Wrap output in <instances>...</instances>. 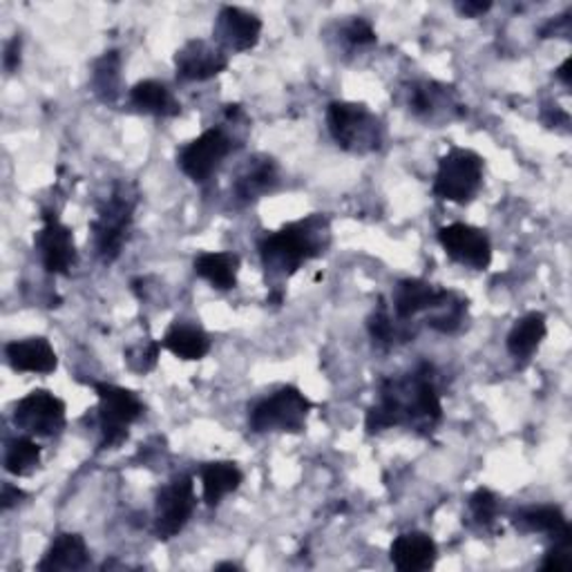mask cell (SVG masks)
I'll use <instances>...</instances> for the list:
<instances>
[{"instance_id":"8d00e7d4","label":"cell","mask_w":572,"mask_h":572,"mask_svg":"<svg viewBox=\"0 0 572 572\" xmlns=\"http://www.w3.org/2000/svg\"><path fill=\"white\" fill-rule=\"evenodd\" d=\"M3 66H6V70H8L10 75L21 68V39H19V37H14V39L6 46Z\"/></svg>"},{"instance_id":"f1b7e54d","label":"cell","mask_w":572,"mask_h":572,"mask_svg":"<svg viewBox=\"0 0 572 572\" xmlns=\"http://www.w3.org/2000/svg\"><path fill=\"white\" fill-rule=\"evenodd\" d=\"M465 316H467V300L461 298L458 294L450 292L445 303L441 307H436L432 314H427L425 323L432 332L450 336L461 329V325L465 323Z\"/></svg>"},{"instance_id":"4fadbf2b","label":"cell","mask_w":572,"mask_h":572,"mask_svg":"<svg viewBox=\"0 0 572 572\" xmlns=\"http://www.w3.org/2000/svg\"><path fill=\"white\" fill-rule=\"evenodd\" d=\"M262 21L233 6H224L215 19L213 28V41L226 52V55H241L257 48L262 37Z\"/></svg>"},{"instance_id":"f35d334b","label":"cell","mask_w":572,"mask_h":572,"mask_svg":"<svg viewBox=\"0 0 572 572\" xmlns=\"http://www.w3.org/2000/svg\"><path fill=\"white\" fill-rule=\"evenodd\" d=\"M570 68H572V59L568 57V59L556 68V72H554V77H556L565 88L572 86V72H570Z\"/></svg>"},{"instance_id":"4316f807","label":"cell","mask_w":572,"mask_h":572,"mask_svg":"<svg viewBox=\"0 0 572 572\" xmlns=\"http://www.w3.org/2000/svg\"><path fill=\"white\" fill-rule=\"evenodd\" d=\"M3 465L12 476H30L41 465V445L32 436H17L8 441Z\"/></svg>"},{"instance_id":"d6a6232c","label":"cell","mask_w":572,"mask_h":572,"mask_svg":"<svg viewBox=\"0 0 572 572\" xmlns=\"http://www.w3.org/2000/svg\"><path fill=\"white\" fill-rule=\"evenodd\" d=\"M343 37H345V41H347L352 48H369V46H374V43L378 41L376 30L372 28V23L365 21V19H361V17H358V19H352V21L345 26Z\"/></svg>"},{"instance_id":"9a60e30c","label":"cell","mask_w":572,"mask_h":572,"mask_svg":"<svg viewBox=\"0 0 572 572\" xmlns=\"http://www.w3.org/2000/svg\"><path fill=\"white\" fill-rule=\"evenodd\" d=\"M450 296L447 289H438V286L418 279V277H407L401 279L394 289V298H392V312L394 318L401 325H407L410 320H414L421 314H432L436 307H441L445 303V298Z\"/></svg>"},{"instance_id":"1f68e13d","label":"cell","mask_w":572,"mask_h":572,"mask_svg":"<svg viewBox=\"0 0 572 572\" xmlns=\"http://www.w3.org/2000/svg\"><path fill=\"white\" fill-rule=\"evenodd\" d=\"M159 349H161V343H155V341L139 343V345L128 347L124 352V363L128 365L130 372H135L139 376H146V374H150L157 367Z\"/></svg>"},{"instance_id":"7402d4cb","label":"cell","mask_w":572,"mask_h":572,"mask_svg":"<svg viewBox=\"0 0 572 572\" xmlns=\"http://www.w3.org/2000/svg\"><path fill=\"white\" fill-rule=\"evenodd\" d=\"M199 479H201L204 503L208 507H217L228 494L239 490L244 481V472L233 461H213L201 465Z\"/></svg>"},{"instance_id":"277c9868","label":"cell","mask_w":572,"mask_h":572,"mask_svg":"<svg viewBox=\"0 0 572 572\" xmlns=\"http://www.w3.org/2000/svg\"><path fill=\"white\" fill-rule=\"evenodd\" d=\"M327 128L338 148L352 155L378 152L385 144L383 121L363 103L334 101L327 108Z\"/></svg>"},{"instance_id":"603a6c76","label":"cell","mask_w":572,"mask_h":572,"mask_svg":"<svg viewBox=\"0 0 572 572\" xmlns=\"http://www.w3.org/2000/svg\"><path fill=\"white\" fill-rule=\"evenodd\" d=\"M195 275L206 279L213 289L217 292H230L237 284V273H239V255L237 253H226V250H208L199 253L195 257Z\"/></svg>"},{"instance_id":"cb8c5ba5","label":"cell","mask_w":572,"mask_h":572,"mask_svg":"<svg viewBox=\"0 0 572 572\" xmlns=\"http://www.w3.org/2000/svg\"><path fill=\"white\" fill-rule=\"evenodd\" d=\"M130 103L139 112L161 117V119H172L181 115V103L175 99V95L161 81H152V79H146L132 86Z\"/></svg>"},{"instance_id":"2e32d148","label":"cell","mask_w":572,"mask_h":572,"mask_svg":"<svg viewBox=\"0 0 572 572\" xmlns=\"http://www.w3.org/2000/svg\"><path fill=\"white\" fill-rule=\"evenodd\" d=\"M410 97V110L414 117L425 119L430 124L450 121L454 117L463 115V106L456 99L454 88L436 83V81H423L414 83L407 92Z\"/></svg>"},{"instance_id":"74e56055","label":"cell","mask_w":572,"mask_h":572,"mask_svg":"<svg viewBox=\"0 0 572 572\" xmlns=\"http://www.w3.org/2000/svg\"><path fill=\"white\" fill-rule=\"evenodd\" d=\"M21 499H26V492L19 485H12V483L3 485V496H0V501H3V503H0V505H3L6 512L12 510L14 505H19Z\"/></svg>"},{"instance_id":"f546056e","label":"cell","mask_w":572,"mask_h":572,"mask_svg":"<svg viewBox=\"0 0 572 572\" xmlns=\"http://www.w3.org/2000/svg\"><path fill=\"white\" fill-rule=\"evenodd\" d=\"M367 329H369V336H372L374 345L381 347V349H392L396 345V341L401 338V334L396 329V323H394V316H392L389 307L385 305V300H381L376 312L369 316Z\"/></svg>"},{"instance_id":"ab89813d","label":"cell","mask_w":572,"mask_h":572,"mask_svg":"<svg viewBox=\"0 0 572 572\" xmlns=\"http://www.w3.org/2000/svg\"><path fill=\"white\" fill-rule=\"evenodd\" d=\"M215 570H239V565H235V563H217Z\"/></svg>"},{"instance_id":"44dd1931","label":"cell","mask_w":572,"mask_h":572,"mask_svg":"<svg viewBox=\"0 0 572 572\" xmlns=\"http://www.w3.org/2000/svg\"><path fill=\"white\" fill-rule=\"evenodd\" d=\"M523 532L548 534L554 543H572V527L559 505H534L525 507L514 519Z\"/></svg>"},{"instance_id":"7a4b0ae2","label":"cell","mask_w":572,"mask_h":572,"mask_svg":"<svg viewBox=\"0 0 572 572\" xmlns=\"http://www.w3.org/2000/svg\"><path fill=\"white\" fill-rule=\"evenodd\" d=\"M332 244V224L325 215L284 224L259 239V259L273 282L294 277L307 262L327 253Z\"/></svg>"},{"instance_id":"5bb4252c","label":"cell","mask_w":572,"mask_h":572,"mask_svg":"<svg viewBox=\"0 0 572 572\" xmlns=\"http://www.w3.org/2000/svg\"><path fill=\"white\" fill-rule=\"evenodd\" d=\"M228 68V55L213 41L193 39L175 55L177 79L186 83H201L219 77Z\"/></svg>"},{"instance_id":"8fae6325","label":"cell","mask_w":572,"mask_h":572,"mask_svg":"<svg viewBox=\"0 0 572 572\" xmlns=\"http://www.w3.org/2000/svg\"><path fill=\"white\" fill-rule=\"evenodd\" d=\"M438 244L443 246L445 255L467 268L485 270L492 264V241L485 230L454 221L438 230Z\"/></svg>"},{"instance_id":"7c38bea8","label":"cell","mask_w":572,"mask_h":572,"mask_svg":"<svg viewBox=\"0 0 572 572\" xmlns=\"http://www.w3.org/2000/svg\"><path fill=\"white\" fill-rule=\"evenodd\" d=\"M34 244L50 275H68L77 264L75 233L52 210H43V228L37 233Z\"/></svg>"},{"instance_id":"836d02e7","label":"cell","mask_w":572,"mask_h":572,"mask_svg":"<svg viewBox=\"0 0 572 572\" xmlns=\"http://www.w3.org/2000/svg\"><path fill=\"white\" fill-rule=\"evenodd\" d=\"M543 570H568L572 568V543H554L543 561H541Z\"/></svg>"},{"instance_id":"ba28073f","label":"cell","mask_w":572,"mask_h":572,"mask_svg":"<svg viewBox=\"0 0 572 572\" xmlns=\"http://www.w3.org/2000/svg\"><path fill=\"white\" fill-rule=\"evenodd\" d=\"M197 507L193 476L179 474L166 483L157 494L155 505V534L159 541L175 539L193 519Z\"/></svg>"},{"instance_id":"d4e9b609","label":"cell","mask_w":572,"mask_h":572,"mask_svg":"<svg viewBox=\"0 0 572 572\" xmlns=\"http://www.w3.org/2000/svg\"><path fill=\"white\" fill-rule=\"evenodd\" d=\"M210 345L213 343L208 334L201 327L188 325V323H175L161 341L164 349H168L175 358L186 363L206 358L210 354Z\"/></svg>"},{"instance_id":"52a82bcc","label":"cell","mask_w":572,"mask_h":572,"mask_svg":"<svg viewBox=\"0 0 572 572\" xmlns=\"http://www.w3.org/2000/svg\"><path fill=\"white\" fill-rule=\"evenodd\" d=\"M483 188V159L474 150L452 148L438 159L434 195L458 206L470 204Z\"/></svg>"},{"instance_id":"e0dca14e","label":"cell","mask_w":572,"mask_h":572,"mask_svg":"<svg viewBox=\"0 0 572 572\" xmlns=\"http://www.w3.org/2000/svg\"><path fill=\"white\" fill-rule=\"evenodd\" d=\"M6 356H8L10 367L21 374L50 376L59 369V356H57L52 343L43 336L8 343Z\"/></svg>"},{"instance_id":"ffe728a7","label":"cell","mask_w":572,"mask_h":572,"mask_svg":"<svg viewBox=\"0 0 572 572\" xmlns=\"http://www.w3.org/2000/svg\"><path fill=\"white\" fill-rule=\"evenodd\" d=\"M279 186V166L270 157H255L246 170L235 179L233 195L237 204H255L264 195L273 193Z\"/></svg>"},{"instance_id":"e575fe53","label":"cell","mask_w":572,"mask_h":572,"mask_svg":"<svg viewBox=\"0 0 572 572\" xmlns=\"http://www.w3.org/2000/svg\"><path fill=\"white\" fill-rule=\"evenodd\" d=\"M541 39H552V37H570V12H565L563 17H556L554 21H548V26L541 28Z\"/></svg>"},{"instance_id":"4dcf8cb0","label":"cell","mask_w":572,"mask_h":572,"mask_svg":"<svg viewBox=\"0 0 572 572\" xmlns=\"http://www.w3.org/2000/svg\"><path fill=\"white\" fill-rule=\"evenodd\" d=\"M467 510H470L472 521H474L479 527L487 530V527L494 525V521H496V516H499V499H496V494H494L492 490L479 487V490L470 496Z\"/></svg>"},{"instance_id":"9c48e42d","label":"cell","mask_w":572,"mask_h":572,"mask_svg":"<svg viewBox=\"0 0 572 572\" xmlns=\"http://www.w3.org/2000/svg\"><path fill=\"white\" fill-rule=\"evenodd\" d=\"M233 148L235 141L226 132V128H208L204 135L188 141L177 152V166L188 179L201 184L210 179V175L221 166V161L233 152Z\"/></svg>"},{"instance_id":"ac0fdd59","label":"cell","mask_w":572,"mask_h":572,"mask_svg":"<svg viewBox=\"0 0 572 572\" xmlns=\"http://www.w3.org/2000/svg\"><path fill=\"white\" fill-rule=\"evenodd\" d=\"M389 559L401 572H423L438 559L436 541L425 532L398 534L389 548Z\"/></svg>"},{"instance_id":"484cf974","label":"cell","mask_w":572,"mask_h":572,"mask_svg":"<svg viewBox=\"0 0 572 572\" xmlns=\"http://www.w3.org/2000/svg\"><path fill=\"white\" fill-rule=\"evenodd\" d=\"M548 336V323L545 316L539 312H532L514 323V327L507 334L505 347L512 358L516 361H530L534 352L541 347V343Z\"/></svg>"},{"instance_id":"3957f363","label":"cell","mask_w":572,"mask_h":572,"mask_svg":"<svg viewBox=\"0 0 572 572\" xmlns=\"http://www.w3.org/2000/svg\"><path fill=\"white\" fill-rule=\"evenodd\" d=\"M139 193L128 181H117L110 197L99 206L90 228L95 235V248L103 264L119 259L124 244L130 235Z\"/></svg>"},{"instance_id":"6da1fadb","label":"cell","mask_w":572,"mask_h":572,"mask_svg":"<svg viewBox=\"0 0 572 572\" xmlns=\"http://www.w3.org/2000/svg\"><path fill=\"white\" fill-rule=\"evenodd\" d=\"M443 421L441 394L434 383V367L421 365L403 378H385L376 403L367 410V434H381L392 427H407L430 436Z\"/></svg>"},{"instance_id":"8992f818","label":"cell","mask_w":572,"mask_h":572,"mask_svg":"<svg viewBox=\"0 0 572 572\" xmlns=\"http://www.w3.org/2000/svg\"><path fill=\"white\" fill-rule=\"evenodd\" d=\"M99 398V450H117L128 441V430L144 416V403L132 389L112 383H88Z\"/></svg>"},{"instance_id":"5b68a950","label":"cell","mask_w":572,"mask_h":572,"mask_svg":"<svg viewBox=\"0 0 572 572\" xmlns=\"http://www.w3.org/2000/svg\"><path fill=\"white\" fill-rule=\"evenodd\" d=\"M312 410L314 403L298 387L286 385L250 407L248 427L255 434H300Z\"/></svg>"},{"instance_id":"d6986e66","label":"cell","mask_w":572,"mask_h":572,"mask_svg":"<svg viewBox=\"0 0 572 572\" xmlns=\"http://www.w3.org/2000/svg\"><path fill=\"white\" fill-rule=\"evenodd\" d=\"M90 563V550L81 534L61 532L55 536L43 559L37 563L41 572H77Z\"/></svg>"},{"instance_id":"d590c367","label":"cell","mask_w":572,"mask_h":572,"mask_svg":"<svg viewBox=\"0 0 572 572\" xmlns=\"http://www.w3.org/2000/svg\"><path fill=\"white\" fill-rule=\"evenodd\" d=\"M456 10L465 19H479L492 10V3L490 0H465V3L456 6Z\"/></svg>"},{"instance_id":"83f0119b","label":"cell","mask_w":572,"mask_h":572,"mask_svg":"<svg viewBox=\"0 0 572 572\" xmlns=\"http://www.w3.org/2000/svg\"><path fill=\"white\" fill-rule=\"evenodd\" d=\"M119 83H121V57L119 52H106L92 70V88L95 95L103 103H115L119 97Z\"/></svg>"},{"instance_id":"30bf717a","label":"cell","mask_w":572,"mask_h":572,"mask_svg":"<svg viewBox=\"0 0 572 572\" xmlns=\"http://www.w3.org/2000/svg\"><path fill=\"white\" fill-rule=\"evenodd\" d=\"M66 403L48 389H34L23 396L14 407V425L28 436L50 438L66 430Z\"/></svg>"}]
</instances>
